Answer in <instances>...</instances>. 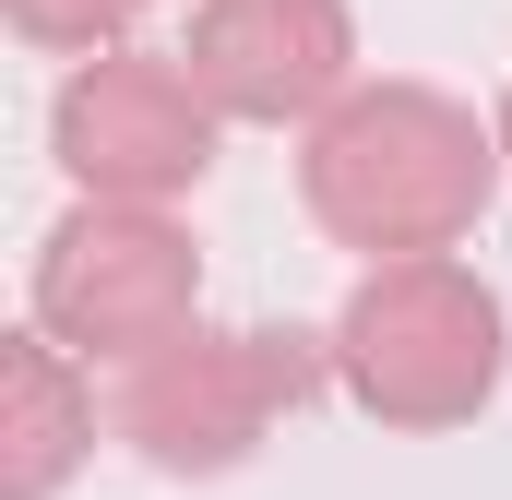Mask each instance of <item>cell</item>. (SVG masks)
Returning <instances> with one entry per match:
<instances>
[{"label": "cell", "instance_id": "5", "mask_svg": "<svg viewBox=\"0 0 512 500\" xmlns=\"http://www.w3.org/2000/svg\"><path fill=\"white\" fill-rule=\"evenodd\" d=\"M215 96L191 84V60H155V48H108V60H84V72H60V96H48V155L72 167V191L84 203H179V191H203V167H215Z\"/></svg>", "mask_w": 512, "mask_h": 500}, {"label": "cell", "instance_id": "6", "mask_svg": "<svg viewBox=\"0 0 512 500\" xmlns=\"http://www.w3.org/2000/svg\"><path fill=\"white\" fill-rule=\"evenodd\" d=\"M191 84L215 96V120H334L358 96V12L346 0H203L191 12Z\"/></svg>", "mask_w": 512, "mask_h": 500}, {"label": "cell", "instance_id": "1", "mask_svg": "<svg viewBox=\"0 0 512 500\" xmlns=\"http://www.w3.org/2000/svg\"><path fill=\"white\" fill-rule=\"evenodd\" d=\"M501 131H477L465 96L441 84H358L298 155V203L334 250L370 262H441L501 191Z\"/></svg>", "mask_w": 512, "mask_h": 500}, {"label": "cell", "instance_id": "8", "mask_svg": "<svg viewBox=\"0 0 512 500\" xmlns=\"http://www.w3.org/2000/svg\"><path fill=\"white\" fill-rule=\"evenodd\" d=\"M0 12H12V36H24V48H48V60H72V72H84V60H108V48H120L155 0H0Z\"/></svg>", "mask_w": 512, "mask_h": 500}, {"label": "cell", "instance_id": "3", "mask_svg": "<svg viewBox=\"0 0 512 500\" xmlns=\"http://www.w3.org/2000/svg\"><path fill=\"white\" fill-rule=\"evenodd\" d=\"M334 381V334L310 322H203L167 358L120 370V441L155 477H239L262 441Z\"/></svg>", "mask_w": 512, "mask_h": 500}, {"label": "cell", "instance_id": "2", "mask_svg": "<svg viewBox=\"0 0 512 500\" xmlns=\"http://www.w3.org/2000/svg\"><path fill=\"white\" fill-rule=\"evenodd\" d=\"M512 370V310L477 262H370L334 310V381L382 429H465Z\"/></svg>", "mask_w": 512, "mask_h": 500}, {"label": "cell", "instance_id": "9", "mask_svg": "<svg viewBox=\"0 0 512 500\" xmlns=\"http://www.w3.org/2000/svg\"><path fill=\"white\" fill-rule=\"evenodd\" d=\"M501 167H512V96H501Z\"/></svg>", "mask_w": 512, "mask_h": 500}, {"label": "cell", "instance_id": "4", "mask_svg": "<svg viewBox=\"0 0 512 500\" xmlns=\"http://www.w3.org/2000/svg\"><path fill=\"white\" fill-rule=\"evenodd\" d=\"M36 334L60 358H167L179 334H203V250L167 227L155 203H72L36 239Z\"/></svg>", "mask_w": 512, "mask_h": 500}, {"label": "cell", "instance_id": "7", "mask_svg": "<svg viewBox=\"0 0 512 500\" xmlns=\"http://www.w3.org/2000/svg\"><path fill=\"white\" fill-rule=\"evenodd\" d=\"M84 453H96V393H84V370L24 322V334L0 346V500H60Z\"/></svg>", "mask_w": 512, "mask_h": 500}]
</instances>
